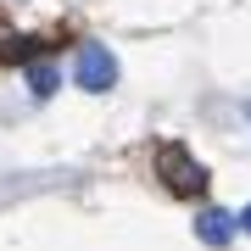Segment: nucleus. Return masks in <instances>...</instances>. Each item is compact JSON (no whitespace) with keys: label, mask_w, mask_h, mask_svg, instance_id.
Segmentation results:
<instances>
[{"label":"nucleus","mask_w":251,"mask_h":251,"mask_svg":"<svg viewBox=\"0 0 251 251\" xmlns=\"http://www.w3.org/2000/svg\"><path fill=\"white\" fill-rule=\"evenodd\" d=\"M156 173H162V184H168L173 196H190V201L206 196V168L190 151H179V145H168V151L156 156Z\"/></svg>","instance_id":"nucleus-2"},{"label":"nucleus","mask_w":251,"mask_h":251,"mask_svg":"<svg viewBox=\"0 0 251 251\" xmlns=\"http://www.w3.org/2000/svg\"><path fill=\"white\" fill-rule=\"evenodd\" d=\"M246 117H251V100H246Z\"/></svg>","instance_id":"nucleus-6"},{"label":"nucleus","mask_w":251,"mask_h":251,"mask_svg":"<svg viewBox=\"0 0 251 251\" xmlns=\"http://www.w3.org/2000/svg\"><path fill=\"white\" fill-rule=\"evenodd\" d=\"M234 229H240V224H234L224 206H212V212H201V218H196V234H201L206 246H229V240H234Z\"/></svg>","instance_id":"nucleus-3"},{"label":"nucleus","mask_w":251,"mask_h":251,"mask_svg":"<svg viewBox=\"0 0 251 251\" xmlns=\"http://www.w3.org/2000/svg\"><path fill=\"white\" fill-rule=\"evenodd\" d=\"M28 90H34L39 100H50V95H56V67H50V62H39V67H28Z\"/></svg>","instance_id":"nucleus-4"},{"label":"nucleus","mask_w":251,"mask_h":251,"mask_svg":"<svg viewBox=\"0 0 251 251\" xmlns=\"http://www.w3.org/2000/svg\"><path fill=\"white\" fill-rule=\"evenodd\" d=\"M73 78H78V90L106 95L112 84H117V56L100 45V39H84V45H78V56H73Z\"/></svg>","instance_id":"nucleus-1"},{"label":"nucleus","mask_w":251,"mask_h":251,"mask_svg":"<svg viewBox=\"0 0 251 251\" xmlns=\"http://www.w3.org/2000/svg\"><path fill=\"white\" fill-rule=\"evenodd\" d=\"M240 229H246V234H251V206H246V212H240Z\"/></svg>","instance_id":"nucleus-5"}]
</instances>
